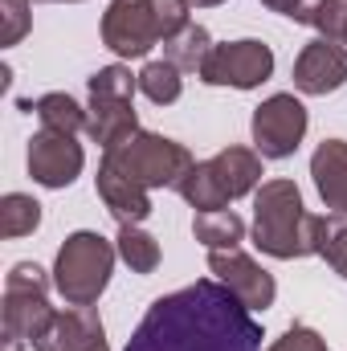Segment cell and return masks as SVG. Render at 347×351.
Returning a JSON list of instances; mask_svg holds the SVG:
<instances>
[{"mask_svg": "<svg viewBox=\"0 0 347 351\" xmlns=\"http://www.w3.org/2000/svg\"><path fill=\"white\" fill-rule=\"evenodd\" d=\"M319 258H327V265L347 278V217H327V233H323Z\"/></svg>", "mask_w": 347, "mask_h": 351, "instance_id": "d4e9b609", "label": "cell"}, {"mask_svg": "<svg viewBox=\"0 0 347 351\" xmlns=\"http://www.w3.org/2000/svg\"><path fill=\"white\" fill-rule=\"evenodd\" d=\"M160 25L152 0H110L102 12V45L119 58H147L160 45Z\"/></svg>", "mask_w": 347, "mask_h": 351, "instance_id": "ba28073f", "label": "cell"}, {"mask_svg": "<svg viewBox=\"0 0 347 351\" xmlns=\"http://www.w3.org/2000/svg\"><path fill=\"white\" fill-rule=\"evenodd\" d=\"M311 25L319 29V37H327V41H339V45H344V41H347V0H323Z\"/></svg>", "mask_w": 347, "mask_h": 351, "instance_id": "484cf974", "label": "cell"}, {"mask_svg": "<svg viewBox=\"0 0 347 351\" xmlns=\"http://www.w3.org/2000/svg\"><path fill=\"white\" fill-rule=\"evenodd\" d=\"M21 343H25V339H16V335H4V351H21Z\"/></svg>", "mask_w": 347, "mask_h": 351, "instance_id": "1f68e13d", "label": "cell"}, {"mask_svg": "<svg viewBox=\"0 0 347 351\" xmlns=\"http://www.w3.org/2000/svg\"><path fill=\"white\" fill-rule=\"evenodd\" d=\"M265 351H327V339L319 335V331H311V327H302V323H294L282 339H274Z\"/></svg>", "mask_w": 347, "mask_h": 351, "instance_id": "f1b7e54d", "label": "cell"}, {"mask_svg": "<svg viewBox=\"0 0 347 351\" xmlns=\"http://www.w3.org/2000/svg\"><path fill=\"white\" fill-rule=\"evenodd\" d=\"M261 4H265L270 12H282V16H290V21H294V16H298V8H302V0H261Z\"/></svg>", "mask_w": 347, "mask_h": 351, "instance_id": "f546056e", "label": "cell"}, {"mask_svg": "<svg viewBox=\"0 0 347 351\" xmlns=\"http://www.w3.org/2000/svg\"><path fill=\"white\" fill-rule=\"evenodd\" d=\"M29 4H33V0H0V16H4V33H0V41H4V45H16V41L29 33V25H33Z\"/></svg>", "mask_w": 347, "mask_h": 351, "instance_id": "4316f807", "label": "cell"}, {"mask_svg": "<svg viewBox=\"0 0 347 351\" xmlns=\"http://www.w3.org/2000/svg\"><path fill=\"white\" fill-rule=\"evenodd\" d=\"M176 192H180L196 213L229 208V192L221 188V180H217V172H213V164H208V160H204V164L196 160V164H192V172L180 180V188H176Z\"/></svg>", "mask_w": 347, "mask_h": 351, "instance_id": "d6986e66", "label": "cell"}, {"mask_svg": "<svg viewBox=\"0 0 347 351\" xmlns=\"http://www.w3.org/2000/svg\"><path fill=\"white\" fill-rule=\"evenodd\" d=\"M33 351H110L106 348V327L94 306H70L58 311L53 323L41 331Z\"/></svg>", "mask_w": 347, "mask_h": 351, "instance_id": "7c38bea8", "label": "cell"}, {"mask_svg": "<svg viewBox=\"0 0 347 351\" xmlns=\"http://www.w3.org/2000/svg\"><path fill=\"white\" fill-rule=\"evenodd\" d=\"M115 250H119L123 262L131 265V274H152L160 265V241L147 229H139V225H119Z\"/></svg>", "mask_w": 347, "mask_h": 351, "instance_id": "44dd1931", "label": "cell"}, {"mask_svg": "<svg viewBox=\"0 0 347 351\" xmlns=\"http://www.w3.org/2000/svg\"><path fill=\"white\" fill-rule=\"evenodd\" d=\"M152 8H156V25H160V37H164V41L192 25V16H188L192 4H188V0H152Z\"/></svg>", "mask_w": 347, "mask_h": 351, "instance_id": "83f0119b", "label": "cell"}, {"mask_svg": "<svg viewBox=\"0 0 347 351\" xmlns=\"http://www.w3.org/2000/svg\"><path fill=\"white\" fill-rule=\"evenodd\" d=\"M53 315L58 311L49 306V274L37 262H16L4 278V302H0L4 335L37 343L41 331L53 323Z\"/></svg>", "mask_w": 347, "mask_h": 351, "instance_id": "5b68a950", "label": "cell"}, {"mask_svg": "<svg viewBox=\"0 0 347 351\" xmlns=\"http://www.w3.org/2000/svg\"><path fill=\"white\" fill-rule=\"evenodd\" d=\"M139 131V114L131 102L123 98H90L86 106V135L98 143V147H110L115 139Z\"/></svg>", "mask_w": 347, "mask_h": 351, "instance_id": "2e32d148", "label": "cell"}, {"mask_svg": "<svg viewBox=\"0 0 347 351\" xmlns=\"http://www.w3.org/2000/svg\"><path fill=\"white\" fill-rule=\"evenodd\" d=\"M347 82V45L315 37L311 45H302V53L294 58V90L319 98L331 94Z\"/></svg>", "mask_w": 347, "mask_h": 351, "instance_id": "8fae6325", "label": "cell"}, {"mask_svg": "<svg viewBox=\"0 0 347 351\" xmlns=\"http://www.w3.org/2000/svg\"><path fill=\"white\" fill-rule=\"evenodd\" d=\"M41 225V204L25 192H8L0 200V237H25Z\"/></svg>", "mask_w": 347, "mask_h": 351, "instance_id": "7402d4cb", "label": "cell"}, {"mask_svg": "<svg viewBox=\"0 0 347 351\" xmlns=\"http://www.w3.org/2000/svg\"><path fill=\"white\" fill-rule=\"evenodd\" d=\"M102 164L119 168L123 176H131L135 184L152 188H180V180L192 172V152L176 139H164L156 131H131L123 139H115L110 147H102Z\"/></svg>", "mask_w": 347, "mask_h": 351, "instance_id": "3957f363", "label": "cell"}, {"mask_svg": "<svg viewBox=\"0 0 347 351\" xmlns=\"http://www.w3.org/2000/svg\"><path fill=\"white\" fill-rule=\"evenodd\" d=\"M41 4H74V0H41Z\"/></svg>", "mask_w": 347, "mask_h": 351, "instance_id": "836d02e7", "label": "cell"}, {"mask_svg": "<svg viewBox=\"0 0 347 351\" xmlns=\"http://www.w3.org/2000/svg\"><path fill=\"white\" fill-rule=\"evenodd\" d=\"M307 135V106L294 94H270L254 110V143L261 160H286Z\"/></svg>", "mask_w": 347, "mask_h": 351, "instance_id": "52a82bcc", "label": "cell"}, {"mask_svg": "<svg viewBox=\"0 0 347 351\" xmlns=\"http://www.w3.org/2000/svg\"><path fill=\"white\" fill-rule=\"evenodd\" d=\"M29 110L41 119V127H45V131H66V135L86 131V106H82L78 98H70L66 90L41 94L37 102H29Z\"/></svg>", "mask_w": 347, "mask_h": 351, "instance_id": "ac0fdd59", "label": "cell"}, {"mask_svg": "<svg viewBox=\"0 0 347 351\" xmlns=\"http://www.w3.org/2000/svg\"><path fill=\"white\" fill-rule=\"evenodd\" d=\"M208 164H213V172H217V180H221V188L229 192V200L258 192V184H261L258 147H225V152H217Z\"/></svg>", "mask_w": 347, "mask_h": 351, "instance_id": "9a60e30c", "label": "cell"}, {"mask_svg": "<svg viewBox=\"0 0 347 351\" xmlns=\"http://www.w3.org/2000/svg\"><path fill=\"white\" fill-rule=\"evenodd\" d=\"M127 351H261V327L229 286L200 278L156 298Z\"/></svg>", "mask_w": 347, "mask_h": 351, "instance_id": "6da1fadb", "label": "cell"}, {"mask_svg": "<svg viewBox=\"0 0 347 351\" xmlns=\"http://www.w3.org/2000/svg\"><path fill=\"white\" fill-rule=\"evenodd\" d=\"M344 45H347V41H344Z\"/></svg>", "mask_w": 347, "mask_h": 351, "instance_id": "e575fe53", "label": "cell"}, {"mask_svg": "<svg viewBox=\"0 0 347 351\" xmlns=\"http://www.w3.org/2000/svg\"><path fill=\"white\" fill-rule=\"evenodd\" d=\"M192 237L213 254V250H241L246 241V221L233 208H217V213H196L192 221Z\"/></svg>", "mask_w": 347, "mask_h": 351, "instance_id": "e0dca14e", "label": "cell"}, {"mask_svg": "<svg viewBox=\"0 0 347 351\" xmlns=\"http://www.w3.org/2000/svg\"><path fill=\"white\" fill-rule=\"evenodd\" d=\"M90 98H123V102H131L135 98V90H139V74H131L127 66H102L98 74H90Z\"/></svg>", "mask_w": 347, "mask_h": 351, "instance_id": "cb8c5ba5", "label": "cell"}, {"mask_svg": "<svg viewBox=\"0 0 347 351\" xmlns=\"http://www.w3.org/2000/svg\"><path fill=\"white\" fill-rule=\"evenodd\" d=\"M184 70H176L172 62L164 58V62H147L143 70H139V90L156 102V106H172L176 98H180V90H184V78H180Z\"/></svg>", "mask_w": 347, "mask_h": 351, "instance_id": "603a6c76", "label": "cell"}, {"mask_svg": "<svg viewBox=\"0 0 347 351\" xmlns=\"http://www.w3.org/2000/svg\"><path fill=\"white\" fill-rule=\"evenodd\" d=\"M188 4H196V8H217V4H225V0H188Z\"/></svg>", "mask_w": 347, "mask_h": 351, "instance_id": "d6a6232c", "label": "cell"}, {"mask_svg": "<svg viewBox=\"0 0 347 351\" xmlns=\"http://www.w3.org/2000/svg\"><path fill=\"white\" fill-rule=\"evenodd\" d=\"M208 274L221 282V286H229L250 311H265V306H274V298H278V286H274V274L270 269H261L250 254H241V250H213L208 254Z\"/></svg>", "mask_w": 347, "mask_h": 351, "instance_id": "30bf717a", "label": "cell"}, {"mask_svg": "<svg viewBox=\"0 0 347 351\" xmlns=\"http://www.w3.org/2000/svg\"><path fill=\"white\" fill-rule=\"evenodd\" d=\"M115 258H119V250L102 233H90V229L70 233L62 241L58 258H53V286H58V294L70 306H94L102 298V290L110 286Z\"/></svg>", "mask_w": 347, "mask_h": 351, "instance_id": "277c9868", "label": "cell"}, {"mask_svg": "<svg viewBox=\"0 0 347 351\" xmlns=\"http://www.w3.org/2000/svg\"><path fill=\"white\" fill-rule=\"evenodd\" d=\"M327 217L302 208V192L294 180H265L254 192V245L261 254L290 262L323 250Z\"/></svg>", "mask_w": 347, "mask_h": 351, "instance_id": "7a4b0ae2", "label": "cell"}, {"mask_svg": "<svg viewBox=\"0 0 347 351\" xmlns=\"http://www.w3.org/2000/svg\"><path fill=\"white\" fill-rule=\"evenodd\" d=\"M29 176L41 184V188H70L78 176H82V164H86V152L74 135L66 131H37L29 139Z\"/></svg>", "mask_w": 347, "mask_h": 351, "instance_id": "9c48e42d", "label": "cell"}, {"mask_svg": "<svg viewBox=\"0 0 347 351\" xmlns=\"http://www.w3.org/2000/svg\"><path fill=\"white\" fill-rule=\"evenodd\" d=\"M315 188L331 217H347V139H323L311 156Z\"/></svg>", "mask_w": 347, "mask_h": 351, "instance_id": "5bb4252c", "label": "cell"}, {"mask_svg": "<svg viewBox=\"0 0 347 351\" xmlns=\"http://www.w3.org/2000/svg\"><path fill=\"white\" fill-rule=\"evenodd\" d=\"M94 184H98V196H102V204L110 208V217H115L119 225H139V221L152 217V196H147V188L135 184L131 176H123L119 168L98 164Z\"/></svg>", "mask_w": 347, "mask_h": 351, "instance_id": "4fadbf2b", "label": "cell"}, {"mask_svg": "<svg viewBox=\"0 0 347 351\" xmlns=\"http://www.w3.org/2000/svg\"><path fill=\"white\" fill-rule=\"evenodd\" d=\"M208 53H213V37H208V29L196 25V21L164 41V58L172 62L176 70H196V74H200V66L208 62Z\"/></svg>", "mask_w": 347, "mask_h": 351, "instance_id": "ffe728a7", "label": "cell"}, {"mask_svg": "<svg viewBox=\"0 0 347 351\" xmlns=\"http://www.w3.org/2000/svg\"><path fill=\"white\" fill-rule=\"evenodd\" d=\"M319 4H323V0H302V8H298L294 25H311V21H315V12H319Z\"/></svg>", "mask_w": 347, "mask_h": 351, "instance_id": "4dcf8cb0", "label": "cell"}, {"mask_svg": "<svg viewBox=\"0 0 347 351\" xmlns=\"http://www.w3.org/2000/svg\"><path fill=\"white\" fill-rule=\"evenodd\" d=\"M274 74V49L258 37L225 41L213 45L208 62L200 66V82L208 86H233V90H254Z\"/></svg>", "mask_w": 347, "mask_h": 351, "instance_id": "8992f818", "label": "cell"}]
</instances>
